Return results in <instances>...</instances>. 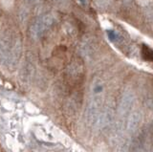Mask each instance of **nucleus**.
Wrapping results in <instances>:
<instances>
[{
	"label": "nucleus",
	"mask_w": 153,
	"mask_h": 152,
	"mask_svg": "<svg viewBox=\"0 0 153 152\" xmlns=\"http://www.w3.org/2000/svg\"><path fill=\"white\" fill-rule=\"evenodd\" d=\"M134 102H135V95L130 90H126V92L123 93L121 102H120L119 105V115L121 117H124L127 114V112L130 111V109L133 105Z\"/></svg>",
	"instance_id": "f257e3e1"
},
{
	"label": "nucleus",
	"mask_w": 153,
	"mask_h": 152,
	"mask_svg": "<svg viewBox=\"0 0 153 152\" xmlns=\"http://www.w3.org/2000/svg\"><path fill=\"white\" fill-rule=\"evenodd\" d=\"M113 118H114L113 111L111 110V109H106L105 111L100 113V115L98 117V120H97V122H96L94 126L99 130L103 129L104 127L108 126L110 123L112 122Z\"/></svg>",
	"instance_id": "f03ea898"
},
{
	"label": "nucleus",
	"mask_w": 153,
	"mask_h": 152,
	"mask_svg": "<svg viewBox=\"0 0 153 152\" xmlns=\"http://www.w3.org/2000/svg\"><path fill=\"white\" fill-rule=\"evenodd\" d=\"M143 122V116L141 112L139 111H134L130 113V115L128 117L127 121V130L129 133H134L136 132L139 127L141 126Z\"/></svg>",
	"instance_id": "7ed1b4c3"
},
{
	"label": "nucleus",
	"mask_w": 153,
	"mask_h": 152,
	"mask_svg": "<svg viewBox=\"0 0 153 152\" xmlns=\"http://www.w3.org/2000/svg\"><path fill=\"white\" fill-rule=\"evenodd\" d=\"M100 105H97L93 102H90L87 110H86V122L89 125H92L94 126L96 122L98 120V117L100 115Z\"/></svg>",
	"instance_id": "20e7f679"
},
{
	"label": "nucleus",
	"mask_w": 153,
	"mask_h": 152,
	"mask_svg": "<svg viewBox=\"0 0 153 152\" xmlns=\"http://www.w3.org/2000/svg\"><path fill=\"white\" fill-rule=\"evenodd\" d=\"M53 23V17L51 16H46L40 20H38L33 26V35L39 36L44 32L48 27H50Z\"/></svg>",
	"instance_id": "39448f33"
},
{
	"label": "nucleus",
	"mask_w": 153,
	"mask_h": 152,
	"mask_svg": "<svg viewBox=\"0 0 153 152\" xmlns=\"http://www.w3.org/2000/svg\"><path fill=\"white\" fill-rule=\"evenodd\" d=\"M114 145L115 150L114 152H127L128 151V145L129 142L126 138H115L114 139Z\"/></svg>",
	"instance_id": "423d86ee"
},
{
	"label": "nucleus",
	"mask_w": 153,
	"mask_h": 152,
	"mask_svg": "<svg viewBox=\"0 0 153 152\" xmlns=\"http://www.w3.org/2000/svg\"><path fill=\"white\" fill-rule=\"evenodd\" d=\"M25 110H26L27 113H29V114H38V113H39V109H38L37 107H36V106L33 105V104H32V103H28V104H26Z\"/></svg>",
	"instance_id": "0eeeda50"
},
{
	"label": "nucleus",
	"mask_w": 153,
	"mask_h": 152,
	"mask_svg": "<svg viewBox=\"0 0 153 152\" xmlns=\"http://www.w3.org/2000/svg\"><path fill=\"white\" fill-rule=\"evenodd\" d=\"M2 106L8 111H12L14 109V104L10 99H3L2 101Z\"/></svg>",
	"instance_id": "6e6552de"
},
{
	"label": "nucleus",
	"mask_w": 153,
	"mask_h": 152,
	"mask_svg": "<svg viewBox=\"0 0 153 152\" xmlns=\"http://www.w3.org/2000/svg\"><path fill=\"white\" fill-rule=\"evenodd\" d=\"M8 61V56L4 49L0 47V65L5 64Z\"/></svg>",
	"instance_id": "1a4fd4ad"
},
{
	"label": "nucleus",
	"mask_w": 153,
	"mask_h": 152,
	"mask_svg": "<svg viewBox=\"0 0 153 152\" xmlns=\"http://www.w3.org/2000/svg\"><path fill=\"white\" fill-rule=\"evenodd\" d=\"M36 136L39 140H42V141L48 140V137L46 136V133L43 131V130H41V129H36Z\"/></svg>",
	"instance_id": "9d476101"
},
{
	"label": "nucleus",
	"mask_w": 153,
	"mask_h": 152,
	"mask_svg": "<svg viewBox=\"0 0 153 152\" xmlns=\"http://www.w3.org/2000/svg\"><path fill=\"white\" fill-rule=\"evenodd\" d=\"M95 2L100 8H106L109 0H95Z\"/></svg>",
	"instance_id": "9b49d317"
},
{
	"label": "nucleus",
	"mask_w": 153,
	"mask_h": 152,
	"mask_svg": "<svg viewBox=\"0 0 153 152\" xmlns=\"http://www.w3.org/2000/svg\"><path fill=\"white\" fill-rule=\"evenodd\" d=\"M107 35H108V37H109V39H111V40H115V39H116L117 37H118L117 35L115 34V32H113V31H108V32H107Z\"/></svg>",
	"instance_id": "f8f14e48"
},
{
	"label": "nucleus",
	"mask_w": 153,
	"mask_h": 152,
	"mask_svg": "<svg viewBox=\"0 0 153 152\" xmlns=\"http://www.w3.org/2000/svg\"><path fill=\"white\" fill-rule=\"evenodd\" d=\"M26 1L28 2V3H30V4H36V3H37L39 0H26Z\"/></svg>",
	"instance_id": "ddd939ff"
},
{
	"label": "nucleus",
	"mask_w": 153,
	"mask_h": 152,
	"mask_svg": "<svg viewBox=\"0 0 153 152\" xmlns=\"http://www.w3.org/2000/svg\"><path fill=\"white\" fill-rule=\"evenodd\" d=\"M138 152H149L146 148H141V149H139Z\"/></svg>",
	"instance_id": "4468645a"
}]
</instances>
